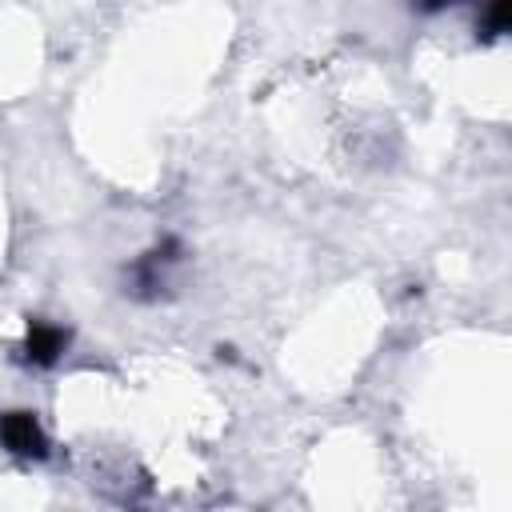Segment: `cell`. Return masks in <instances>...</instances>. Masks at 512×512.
<instances>
[{"mask_svg":"<svg viewBox=\"0 0 512 512\" xmlns=\"http://www.w3.org/2000/svg\"><path fill=\"white\" fill-rule=\"evenodd\" d=\"M0 448L20 456V460H44L48 456V436L28 408H8L0 412Z\"/></svg>","mask_w":512,"mask_h":512,"instance_id":"obj_1","label":"cell"},{"mask_svg":"<svg viewBox=\"0 0 512 512\" xmlns=\"http://www.w3.org/2000/svg\"><path fill=\"white\" fill-rule=\"evenodd\" d=\"M72 332L64 324H52V320H28V332H24V344H20V360L32 364V368H52L64 348H68Z\"/></svg>","mask_w":512,"mask_h":512,"instance_id":"obj_2","label":"cell"}]
</instances>
